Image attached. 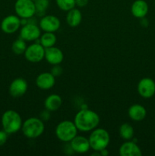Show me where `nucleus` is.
Instances as JSON below:
<instances>
[{"label":"nucleus","instance_id":"f257e3e1","mask_svg":"<svg viewBox=\"0 0 155 156\" xmlns=\"http://www.w3.org/2000/svg\"><path fill=\"white\" fill-rule=\"evenodd\" d=\"M74 123L78 130L89 132L97 127L100 123V117L95 111L82 109L74 116Z\"/></svg>","mask_w":155,"mask_h":156},{"label":"nucleus","instance_id":"f03ea898","mask_svg":"<svg viewBox=\"0 0 155 156\" xmlns=\"http://www.w3.org/2000/svg\"><path fill=\"white\" fill-rule=\"evenodd\" d=\"M2 129L8 134L16 133L21 129L23 122L21 116L14 110H8L3 113L1 119Z\"/></svg>","mask_w":155,"mask_h":156},{"label":"nucleus","instance_id":"7ed1b4c3","mask_svg":"<svg viewBox=\"0 0 155 156\" xmlns=\"http://www.w3.org/2000/svg\"><path fill=\"white\" fill-rule=\"evenodd\" d=\"M91 149L94 151L100 152L106 149L110 141V136L107 130L103 128H95L93 129L88 138Z\"/></svg>","mask_w":155,"mask_h":156},{"label":"nucleus","instance_id":"20e7f679","mask_svg":"<svg viewBox=\"0 0 155 156\" xmlns=\"http://www.w3.org/2000/svg\"><path fill=\"white\" fill-rule=\"evenodd\" d=\"M45 126L43 120L37 117H30L23 122L21 131L24 136L28 139H36L44 132Z\"/></svg>","mask_w":155,"mask_h":156},{"label":"nucleus","instance_id":"39448f33","mask_svg":"<svg viewBox=\"0 0 155 156\" xmlns=\"http://www.w3.org/2000/svg\"><path fill=\"white\" fill-rule=\"evenodd\" d=\"M56 136L63 143H70L78 135V129L74 122L63 120L56 127Z\"/></svg>","mask_w":155,"mask_h":156},{"label":"nucleus","instance_id":"423d86ee","mask_svg":"<svg viewBox=\"0 0 155 156\" xmlns=\"http://www.w3.org/2000/svg\"><path fill=\"white\" fill-rule=\"evenodd\" d=\"M15 11L20 18H30L36 15V8L33 0H17Z\"/></svg>","mask_w":155,"mask_h":156},{"label":"nucleus","instance_id":"0eeeda50","mask_svg":"<svg viewBox=\"0 0 155 156\" xmlns=\"http://www.w3.org/2000/svg\"><path fill=\"white\" fill-rule=\"evenodd\" d=\"M24 55L25 59L29 62H39L44 59L45 48L40 43H35L27 47Z\"/></svg>","mask_w":155,"mask_h":156},{"label":"nucleus","instance_id":"6e6552de","mask_svg":"<svg viewBox=\"0 0 155 156\" xmlns=\"http://www.w3.org/2000/svg\"><path fill=\"white\" fill-rule=\"evenodd\" d=\"M41 29L34 23H28L23 25L20 30V37L25 41L31 42L40 37Z\"/></svg>","mask_w":155,"mask_h":156},{"label":"nucleus","instance_id":"1a4fd4ad","mask_svg":"<svg viewBox=\"0 0 155 156\" xmlns=\"http://www.w3.org/2000/svg\"><path fill=\"white\" fill-rule=\"evenodd\" d=\"M61 25L60 20L58 17L53 15H44L39 22V27L44 32H56Z\"/></svg>","mask_w":155,"mask_h":156},{"label":"nucleus","instance_id":"9d476101","mask_svg":"<svg viewBox=\"0 0 155 156\" xmlns=\"http://www.w3.org/2000/svg\"><path fill=\"white\" fill-rule=\"evenodd\" d=\"M21 25V18L18 15H10L3 18L1 22V29L4 33L11 34L15 33Z\"/></svg>","mask_w":155,"mask_h":156},{"label":"nucleus","instance_id":"9b49d317","mask_svg":"<svg viewBox=\"0 0 155 156\" xmlns=\"http://www.w3.org/2000/svg\"><path fill=\"white\" fill-rule=\"evenodd\" d=\"M138 92L144 98H150L155 94V82L150 78L141 79L138 84Z\"/></svg>","mask_w":155,"mask_h":156},{"label":"nucleus","instance_id":"f8f14e48","mask_svg":"<svg viewBox=\"0 0 155 156\" xmlns=\"http://www.w3.org/2000/svg\"><path fill=\"white\" fill-rule=\"evenodd\" d=\"M28 88L27 81L23 78H17L14 79L9 86V94L13 98H20L24 95Z\"/></svg>","mask_w":155,"mask_h":156},{"label":"nucleus","instance_id":"ddd939ff","mask_svg":"<svg viewBox=\"0 0 155 156\" xmlns=\"http://www.w3.org/2000/svg\"><path fill=\"white\" fill-rule=\"evenodd\" d=\"M70 145H71L74 153H86L91 149L89 140L88 138L83 136H76L70 142Z\"/></svg>","mask_w":155,"mask_h":156},{"label":"nucleus","instance_id":"4468645a","mask_svg":"<svg viewBox=\"0 0 155 156\" xmlns=\"http://www.w3.org/2000/svg\"><path fill=\"white\" fill-rule=\"evenodd\" d=\"M44 58L51 65H58L63 61L64 54L60 49L53 46L45 49Z\"/></svg>","mask_w":155,"mask_h":156},{"label":"nucleus","instance_id":"2eb2a0df","mask_svg":"<svg viewBox=\"0 0 155 156\" xmlns=\"http://www.w3.org/2000/svg\"><path fill=\"white\" fill-rule=\"evenodd\" d=\"M56 83V77L51 73H42L36 79V86L41 90H49L53 88Z\"/></svg>","mask_w":155,"mask_h":156},{"label":"nucleus","instance_id":"dca6fc26","mask_svg":"<svg viewBox=\"0 0 155 156\" xmlns=\"http://www.w3.org/2000/svg\"><path fill=\"white\" fill-rule=\"evenodd\" d=\"M119 155L121 156H141V149L134 141L126 140L119 148Z\"/></svg>","mask_w":155,"mask_h":156},{"label":"nucleus","instance_id":"f3484780","mask_svg":"<svg viewBox=\"0 0 155 156\" xmlns=\"http://www.w3.org/2000/svg\"><path fill=\"white\" fill-rule=\"evenodd\" d=\"M131 12L135 18H144L148 12V5L144 0H135L132 5Z\"/></svg>","mask_w":155,"mask_h":156},{"label":"nucleus","instance_id":"a211bd4d","mask_svg":"<svg viewBox=\"0 0 155 156\" xmlns=\"http://www.w3.org/2000/svg\"><path fill=\"white\" fill-rule=\"evenodd\" d=\"M129 117L132 120L136 122L142 121L147 115V111L144 106L138 104L132 105L129 107V111H128Z\"/></svg>","mask_w":155,"mask_h":156},{"label":"nucleus","instance_id":"6ab92c4d","mask_svg":"<svg viewBox=\"0 0 155 156\" xmlns=\"http://www.w3.org/2000/svg\"><path fill=\"white\" fill-rule=\"evenodd\" d=\"M62 103V98L57 94H50L44 101V107L50 111H56L59 109Z\"/></svg>","mask_w":155,"mask_h":156},{"label":"nucleus","instance_id":"aec40b11","mask_svg":"<svg viewBox=\"0 0 155 156\" xmlns=\"http://www.w3.org/2000/svg\"><path fill=\"white\" fill-rule=\"evenodd\" d=\"M82 21V14L79 9L73 8L68 11L66 15V22L70 27H77Z\"/></svg>","mask_w":155,"mask_h":156},{"label":"nucleus","instance_id":"412c9836","mask_svg":"<svg viewBox=\"0 0 155 156\" xmlns=\"http://www.w3.org/2000/svg\"><path fill=\"white\" fill-rule=\"evenodd\" d=\"M57 38L53 32H45L43 34L40 35V43L44 48H49L55 46Z\"/></svg>","mask_w":155,"mask_h":156},{"label":"nucleus","instance_id":"4be33fe9","mask_svg":"<svg viewBox=\"0 0 155 156\" xmlns=\"http://www.w3.org/2000/svg\"><path fill=\"white\" fill-rule=\"evenodd\" d=\"M119 135L125 140H131L134 136V129L128 123H122L119 127Z\"/></svg>","mask_w":155,"mask_h":156},{"label":"nucleus","instance_id":"5701e85b","mask_svg":"<svg viewBox=\"0 0 155 156\" xmlns=\"http://www.w3.org/2000/svg\"><path fill=\"white\" fill-rule=\"evenodd\" d=\"M27 46L26 44V41L19 37L18 39L15 40L12 45V50L15 54L22 55L25 52Z\"/></svg>","mask_w":155,"mask_h":156},{"label":"nucleus","instance_id":"b1692460","mask_svg":"<svg viewBox=\"0 0 155 156\" xmlns=\"http://www.w3.org/2000/svg\"><path fill=\"white\" fill-rule=\"evenodd\" d=\"M36 8V15L37 16L43 17L45 15L46 10L48 9L50 1L49 0H36L34 2Z\"/></svg>","mask_w":155,"mask_h":156},{"label":"nucleus","instance_id":"393cba45","mask_svg":"<svg viewBox=\"0 0 155 156\" xmlns=\"http://www.w3.org/2000/svg\"><path fill=\"white\" fill-rule=\"evenodd\" d=\"M56 2L58 7L65 12L75 7V0H56Z\"/></svg>","mask_w":155,"mask_h":156},{"label":"nucleus","instance_id":"a878e982","mask_svg":"<svg viewBox=\"0 0 155 156\" xmlns=\"http://www.w3.org/2000/svg\"><path fill=\"white\" fill-rule=\"evenodd\" d=\"M62 72H63V69H62V68L61 67V66H59V64H58V65H53V66L52 67L50 73H51L55 77H58V76L62 75Z\"/></svg>","mask_w":155,"mask_h":156},{"label":"nucleus","instance_id":"bb28decb","mask_svg":"<svg viewBox=\"0 0 155 156\" xmlns=\"http://www.w3.org/2000/svg\"><path fill=\"white\" fill-rule=\"evenodd\" d=\"M50 112H51V111H50L47 109L43 110V111L40 113V114L39 118L41 120H43V121H48L50 119V117H51Z\"/></svg>","mask_w":155,"mask_h":156},{"label":"nucleus","instance_id":"cd10ccee","mask_svg":"<svg viewBox=\"0 0 155 156\" xmlns=\"http://www.w3.org/2000/svg\"><path fill=\"white\" fill-rule=\"evenodd\" d=\"M8 135H9V134H8L4 129L0 130V146L5 144V143L8 140Z\"/></svg>","mask_w":155,"mask_h":156},{"label":"nucleus","instance_id":"c85d7f7f","mask_svg":"<svg viewBox=\"0 0 155 156\" xmlns=\"http://www.w3.org/2000/svg\"><path fill=\"white\" fill-rule=\"evenodd\" d=\"M89 0H75V5L79 8H84L88 4Z\"/></svg>","mask_w":155,"mask_h":156},{"label":"nucleus","instance_id":"c756f323","mask_svg":"<svg viewBox=\"0 0 155 156\" xmlns=\"http://www.w3.org/2000/svg\"><path fill=\"white\" fill-rule=\"evenodd\" d=\"M100 155H102V156H106V155H108V154H109V152H108V151L106 150V149H103V150L100 151Z\"/></svg>","mask_w":155,"mask_h":156},{"label":"nucleus","instance_id":"7c9ffc66","mask_svg":"<svg viewBox=\"0 0 155 156\" xmlns=\"http://www.w3.org/2000/svg\"><path fill=\"white\" fill-rule=\"evenodd\" d=\"M33 2H35V1H36V0H33Z\"/></svg>","mask_w":155,"mask_h":156},{"label":"nucleus","instance_id":"2f4dec72","mask_svg":"<svg viewBox=\"0 0 155 156\" xmlns=\"http://www.w3.org/2000/svg\"><path fill=\"white\" fill-rule=\"evenodd\" d=\"M154 139H155V133H154Z\"/></svg>","mask_w":155,"mask_h":156}]
</instances>
